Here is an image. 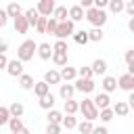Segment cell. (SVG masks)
Segmentation results:
<instances>
[{
	"label": "cell",
	"instance_id": "ffe728a7",
	"mask_svg": "<svg viewBox=\"0 0 134 134\" xmlns=\"http://www.w3.org/2000/svg\"><path fill=\"white\" fill-rule=\"evenodd\" d=\"M34 84H36V82H34V77H31L29 73H21V75H19V86H21L23 90H31Z\"/></svg>",
	"mask_w": 134,
	"mask_h": 134
},
{
	"label": "cell",
	"instance_id": "83f0119b",
	"mask_svg": "<svg viewBox=\"0 0 134 134\" xmlns=\"http://www.w3.org/2000/svg\"><path fill=\"white\" fill-rule=\"evenodd\" d=\"M77 107H80L77 100H73V98H67V100H65V113H67V115H75V113H77Z\"/></svg>",
	"mask_w": 134,
	"mask_h": 134
},
{
	"label": "cell",
	"instance_id": "6da1fadb",
	"mask_svg": "<svg viewBox=\"0 0 134 134\" xmlns=\"http://www.w3.org/2000/svg\"><path fill=\"white\" fill-rule=\"evenodd\" d=\"M84 17H86L94 27H103V25L107 23V13H105L103 8H96V6L86 8V10H84Z\"/></svg>",
	"mask_w": 134,
	"mask_h": 134
},
{
	"label": "cell",
	"instance_id": "8d00e7d4",
	"mask_svg": "<svg viewBox=\"0 0 134 134\" xmlns=\"http://www.w3.org/2000/svg\"><path fill=\"white\" fill-rule=\"evenodd\" d=\"M69 48H67V42L65 40H57L54 44H52V52H67Z\"/></svg>",
	"mask_w": 134,
	"mask_h": 134
},
{
	"label": "cell",
	"instance_id": "9c48e42d",
	"mask_svg": "<svg viewBox=\"0 0 134 134\" xmlns=\"http://www.w3.org/2000/svg\"><path fill=\"white\" fill-rule=\"evenodd\" d=\"M92 103H94V107L100 111V109H107V107H111V98H109V94L107 92H98L94 98H92Z\"/></svg>",
	"mask_w": 134,
	"mask_h": 134
},
{
	"label": "cell",
	"instance_id": "d4e9b609",
	"mask_svg": "<svg viewBox=\"0 0 134 134\" xmlns=\"http://www.w3.org/2000/svg\"><path fill=\"white\" fill-rule=\"evenodd\" d=\"M40 107H42V109H46V111H48V109H52V107H54V94H52V92H48L46 96H42V98H40Z\"/></svg>",
	"mask_w": 134,
	"mask_h": 134
},
{
	"label": "cell",
	"instance_id": "5b68a950",
	"mask_svg": "<svg viewBox=\"0 0 134 134\" xmlns=\"http://www.w3.org/2000/svg\"><path fill=\"white\" fill-rule=\"evenodd\" d=\"M54 0H38V6H36V10H38V15L40 17H50L52 15V10H54Z\"/></svg>",
	"mask_w": 134,
	"mask_h": 134
},
{
	"label": "cell",
	"instance_id": "30bf717a",
	"mask_svg": "<svg viewBox=\"0 0 134 134\" xmlns=\"http://www.w3.org/2000/svg\"><path fill=\"white\" fill-rule=\"evenodd\" d=\"M36 52H38V57H40L42 61H48V59L52 57V46H50L48 42H42V44H38Z\"/></svg>",
	"mask_w": 134,
	"mask_h": 134
},
{
	"label": "cell",
	"instance_id": "ac0fdd59",
	"mask_svg": "<svg viewBox=\"0 0 134 134\" xmlns=\"http://www.w3.org/2000/svg\"><path fill=\"white\" fill-rule=\"evenodd\" d=\"M31 90L36 92V96H38V98H42V96H46V94L50 92V86H48L46 82H36Z\"/></svg>",
	"mask_w": 134,
	"mask_h": 134
},
{
	"label": "cell",
	"instance_id": "44dd1931",
	"mask_svg": "<svg viewBox=\"0 0 134 134\" xmlns=\"http://www.w3.org/2000/svg\"><path fill=\"white\" fill-rule=\"evenodd\" d=\"M4 10H6V15H8V17H13V19H15L17 15H23V8H21V4H19V2H10Z\"/></svg>",
	"mask_w": 134,
	"mask_h": 134
},
{
	"label": "cell",
	"instance_id": "ab89813d",
	"mask_svg": "<svg viewBox=\"0 0 134 134\" xmlns=\"http://www.w3.org/2000/svg\"><path fill=\"white\" fill-rule=\"evenodd\" d=\"M75 71H77L80 77H84V80H92V69H90V67H80V69H75Z\"/></svg>",
	"mask_w": 134,
	"mask_h": 134
},
{
	"label": "cell",
	"instance_id": "7c38bea8",
	"mask_svg": "<svg viewBox=\"0 0 134 134\" xmlns=\"http://www.w3.org/2000/svg\"><path fill=\"white\" fill-rule=\"evenodd\" d=\"M111 111H113V115H119V117H126L128 113H130V105L128 103H124V100H117L113 107H111Z\"/></svg>",
	"mask_w": 134,
	"mask_h": 134
},
{
	"label": "cell",
	"instance_id": "52a82bcc",
	"mask_svg": "<svg viewBox=\"0 0 134 134\" xmlns=\"http://www.w3.org/2000/svg\"><path fill=\"white\" fill-rule=\"evenodd\" d=\"M117 86H119L121 90H126V92H132V90H134V75H132V73H124V75H119Z\"/></svg>",
	"mask_w": 134,
	"mask_h": 134
},
{
	"label": "cell",
	"instance_id": "74e56055",
	"mask_svg": "<svg viewBox=\"0 0 134 134\" xmlns=\"http://www.w3.org/2000/svg\"><path fill=\"white\" fill-rule=\"evenodd\" d=\"M57 25H59V21L50 17V19L46 21V31H44V34H52V36H54V31H57Z\"/></svg>",
	"mask_w": 134,
	"mask_h": 134
},
{
	"label": "cell",
	"instance_id": "f546056e",
	"mask_svg": "<svg viewBox=\"0 0 134 134\" xmlns=\"http://www.w3.org/2000/svg\"><path fill=\"white\" fill-rule=\"evenodd\" d=\"M75 128H77V132H80V134H90L94 126H92V121L84 119V121H77V126H75Z\"/></svg>",
	"mask_w": 134,
	"mask_h": 134
},
{
	"label": "cell",
	"instance_id": "60d3db41",
	"mask_svg": "<svg viewBox=\"0 0 134 134\" xmlns=\"http://www.w3.org/2000/svg\"><path fill=\"white\" fill-rule=\"evenodd\" d=\"M124 10H126V15L134 17V0H128V2H124Z\"/></svg>",
	"mask_w": 134,
	"mask_h": 134
},
{
	"label": "cell",
	"instance_id": "d590c367",
	"mask_svg": "<svg viewBox=\"0 0 134 134\" xmlns=\"http://www.w3.org/2000/svg\"><path fill=\"white\" fill-rule=\"evenodd\" d=\"M46 21H48V17H38V21H36V31L38 34H44L46 31Z\"/></svg>",
	"mask_w": 134,
	"mask_h": 134
},
{
	"label": "cell",
	"instance_id": "e0dca14e",
	"mask_svg": "<svg viewBox=\"0 0 134 134\" xmlns=\"http://www.w3.org/2000/svg\"><path fill=\"white\" fill-rule=\"evenodd\" d=\"M100 86H103V90L109 94V92H113V90L117 88V80H115L113 75H105V77H103V82H100Z\"/></svg>",
	"mask_w": 134,
	"mask_h": 134
},
{
	"label": "cell",
	"instance_id": "1f68e13d",
	"mask_svg": "<svg viewBox=\"0 0 134 134\" xmlns=\"http://www.w3.org/2000/svg\"><path fill=\"white\" fill-rule=\"evenodd\" d=\"M88 40L90 42H100L103 40V27H94L88 31Z\"/></svg>",
	"mask_w": 134,
	"mask_h": 134
},
{
	"label": "cell",
	"instance_id": "5bb4252c",
	"mask_svg": "<svg viewBox=\"0 0 134 134\" xmlns=\"http://www.w3.org/2000/svg\"><path fill=\"white\" fill-rule=\"evenodd\" d=\"M61 88H59V94H61V98L63 100H67V98H73V94H75V88H73V84H59Z\"/></svg>",
	"mask_w": 134,
	"mask_h": 134
},
{
	"label": "cell",
	"instance_id": "277c9868",
	"mask_svg": "<svg viewBox=\"0 0 134 134\" xmlns=\"http://www.w3.org/2000/svg\"><path fill=\"white\" fill-rule=\"evenodd\" d=\"M73 31H75V23L73 21H59V25H57V31H54V38L57 40H67L69 36H73Z\"/></svg>",
	"mask_w": 134,
	"mask_h": 134
},
{
	"label": "cell",
	"instance_id": "b9f144b4",
	"mask_svg": "<svg viewBox=\"0 0 134 134\" xmlns=\"http://www.w3.org/2000/svg\"><path fill=\"white\" fill-rule=\"evenodd\" d=\"M46 134H61V126L59 124H48L46 126Z\"/></svg>",
	"mask_w": 134,
	"mask_h": 134
},
{
	"label": "cell",
	"instance_id": "603a6c76",
	"mask_svg": "<svg viewBox=\"0 0 134 134\" xmlns=\"http://www.w3.org/2000/svg\"><path fill=\"white\" fill-rule=\"evenodd\" d=\"M71 38H73V42H75V44H80V46H82V44L86 46V44L90 42V40H88V31H84V29H82V31H73V36H71Z\"/></svg>",
	"mask_w": 134,
	"mask_h": 134
},
{
	"label": "cell",
	"instance_id": "4316f807",
	"mask_svg": "<svg viewBox=\"0 0 134 134\" xmlns=\"http://www.w3.org/2000/svg\"><path fill=\"white\" fill-rule=\"evenodd\" d=\"M23 17H25V19H27V23H29V27H34V25H36V21H38V17H40V15H38V10H36V8H27V10H25V13H23Z\"/></svg>",
	"mask_w": 134,
	"mask_h": 134
},
{
	"label": "cell",
	"instance_id": "ee69618b",
	"mask_svg": "<svg viewBox=\"0 0 134 134\" xmlns=\"http://www.w3.org/2000/svg\"><path fill=\"white\" fill-rule=\"evenodd\" d=\"M90 134H109V130H107L105 126H98V128H92Z\"/></svg>",
	"mask_w": 134,
	"mask_h": 134
},
{
	"label": "cell",
	"instance_id": "4fadbf2b",
	"mask_svg": "<svg viewBox=\"0 0 134 134\" xmlns=\"http://www.w3.org/2000/svg\"><path fill=\"white\" fill-rule=\"evenodd\" d=\"M27 29H29L27 19H25L23 15H17V17H15V31H17V34H27Z\"/></svg>",
	"mask_w": 134,
	"mask_h": 134
},
{
	"label": "cell",
	"instance_id": "2e32d148",
	"mask_svg": "<svg viewBox=\"0 0 134 134\" xmlns=\"http://www.w3.org/2000/svg\"><path fill=\"white\" fill-rule=\"evenodd\" d=\"M59 75H61V80H65V82H71V80H75L77 71H75V67H69V65H65V67H61Z\"/></svg>",
	"mask_w": 134,
	"mask_h": 134
},
{
	"label": "cell",
	"instance_id": "c3c4849f",
	"mask_svg": "<svg viewBox=\"0 0 134 134\" xmlns=\"http://www.w3.org/2000/svg\"><path fill=\"white\" fill-rule=\"evenodd\" d=\"M128 29L134 31V17H130V21H128Z\"/></svg>",
	"mask_w": 134,
	"mask_h": 134
},
{
	"label": "cell",
	"instance_id": "7a4b0ae2",
	"mask_svg": "<svg viewBox=\"0 0 134 134\" xmlns=\"http://www.w3.org/2000/svg\"><path fill=\"white\" fill-rule=\"evenodd\" d=\"M36 48H38V44H36L34 40H25V42H21V46L17 48V59H19L21 63L31 61L34 54H36Z\"/></svg>",
	"mask_w": 134,
	"mask_h": 134
},
{
	"label": "cell",
	"instance_id": "f6af8a7d",
	"mask_svg": "<svg viewBox=\"0 0 134 134\" xmlns=\"http://www.w3.org/2000/svg\"><path fill=\"white\" fill-rule=\"evenodd\" d=\"M6 50H8V42H6V40H2V38H0V54H4V52H6Z\"/></svg>",
	"mask_w": 134,
	"mask_h": 134
},
{
	"label": "cell",
	"instance_id": "7402d4cb",
	"mask_svg": "<svg viewBox=\"0 0 134 134\" xmlns=\"http://www.w3.org/2000/svg\"><path fill=\"white\" fill-rule=\"evenodd\" d=\"M50 17L57 19V21H67V6H54Z\"/></svg>",
	"mask_w": 134,
	"mask_h": 134
},
{
	"label": "cell",
	"instance_id": "f35d334b",
	"mask_svg": "<svg viewBox=\"0 0 134 134\" xmlns=\"http://www.w3.org/2000/svg\"><path fill=\"white\" fill-rule=\"evenodd\" d=\"M10 119V113H8V107H0V126H6Z\"/></svg>",
	"mask_w": 134,
	"mask_h": 134
},
{
	"label": "cell",
	"instance_id": "3957f363",
	"mask_svg": "<svg viewBox=\"0 0 134 134\" xmlns=\"http://www.w3.org/2000/svg\"><path fill=\"white\" fill-rule=\"evenodd\" d=\"M77 111H82V115H84V119H88V121H94V119H98V109L94 107V103H92V98H84V100L80 103V107H77Z\"/></svg>",
	"mask_w": 134,
	"mask_h": 134
},
{
	"label": "cell",
	"instance_id": "7bdbcfd3",
	"mask_svg": "<svg viewBox=\"0 0 134 134\" xmlns=\"http://www.w3.org/2000/svg\"><path fill=\"white\" fill-rule=\"evenodd\" d=\"M6 23H8V15H6L4 8H0V27H4Z\"/></svg>",
	"mask_w": 134,
	"mask_h": 134
},
{
	"label": "cell",
	"instance_id": "8fae6325",
	"mask_svg": "<svg viewBox=\"0 0 134 134\" xmlns=\"http://www.w3.org/2000/svg\"><path fill=\"white\" fill-rule=\"evenodd\" d=\"M67 17H69V21L77 23V21H82V19H84V8H82L80 4H75V6H71V8L67 10Z\"/></svg>",
	"mask_w": 134,
	"mask_h": 134
},
{
	"label": "cell",
	"instance_id": "4dcf8cb0",
	"mask_svg": "<svg viewBox=\"0 0 134 134\" xmlns=\"http://www.w3.org/2000/svg\"><path fill=\"white\" fill-rule=\"evenodd\" d=\"M109 10L113 13V15H119L121 10H124V0H109Z\"/></svg>",
	"mask_w": 134,
	"mask_h": 134
},
{
	"label": "cell",
	"instance_id": "7dc6e473",
	"mask_svg": "<svg viewBox=\"0 0 134 134\" xmlns=\"http://www.w3.org/2000/svg\"><path fill=\"white\" fill-rule=\"evenodd\" d=\"M6 63H8L6 54H0V69H6Z\"/></svg>",
	"mask_w": 134,
	"mask_h": 134
},
{
	"label": "cell",
	"instance_id": "9a60e30c",
	"mask_svg": "<svg viewBox=\"0 0 134 134\" xmlns=\"http://www.w3.org/2000/svg\"><path fill=\"white\" fill-rule=\"evenodd\" d=\"M90 69H92V75H94V73H96V75H105V73H107V61H105V59H96Z\"/></svg>",
	"mask_w": 134,
	"mask_h": 134
},
{
	"label": "cell",
	"instance_id": "cb8c5ba5",
	"mask_svg": "<svg viewBox=\"0 0 134 134\" xmlns=\"http://www.w3.org/2000/svg\"><path fill=\"white\" fill-rule=\"evenodd\" d=\"M52 63L57 65V67H65L67 65V52H52Z\"/></svg>",
	"mask_w": 134,
	"mask_h": 134
},
{
	"label": "cell",
	"instance_id": "ba28073f",
	"mask_svg": "<svg viewBox=\"0 0 134 134\" xmlns=\"http://www.w3.org/2000/svg\"><path fill=\"white\" fill-rule=\"evenodd\" d=\"M6 71H8V75L19 77V75L23 73V63H21L19 59H13V61H8V63H6Z\"/></svg>",
	"mask_w": 134,
	"mask_h": 134
},
{
	"label": "cell",
	"instance_id": "bcb514c9",
	"mask_svg": "<svg viewBox=\"0 0 134 134\" xmlns=\"http://www.w3.org/2000/svg\"><path fill=\"white\" fill-rule=\"evenodd\" d=\"M80 6L86 10V8H90V6H92V0H80Z\"/></svg>",
	"mask_w": 134,
	"mask_h": 134
},
{
	"label": "cell",
	"instance_id": "e575fe53",
	"mask_svg": "<svg viewBox=\"0 0 134 134\" xmlns=\"http://www.w3.org/2000/svg\"><path fill=\"white\" fill-rule=\"evenodd\" d=\"M98 117H100V121H111L113 119V111H111V107H107V109H100L98 111Z\"/></svg>",
	"mask_w": 134,
	"mask_h": 134
},
{
	"label": "cell",
	"instance_id": "484cf974",
	"mask_svg": "<svg viewBox=\"0 0 134 134\" xmlns=\"http://www.w3.org/2000/svg\"><path fill=\"white\" fill-rule=\"evenodd\" d=\"M48 124H59L61 126V121H63V113L61 111H57V109H48Z\"/></svg>",
	"mask_w": 134,
	"mask_h": 134
},
{
	"label": "cell",
	"instance_id": "836d02e7",
	"mask_svg": "<svg viewBox=\"0 0 134 134\" xmlns=\"http://www.w3.org/2000/svg\"><path fill=\"white\" fill-rule=\"evenodd\" d=\"M61 126H63V128H67V130H73V128L77 126V119H75L73 115H67V117H63Z\"/></svg>",
	"mask_w": 134,
	"mask_h": 134
},
{
	"label": "cell",
	"instance_id": "d6986e66",
	"mask_svg": "<svg viewBox=\"0 0 134 134\" xmlns=\"http://www.w3.org/2000/svg\"><path fill=\"white\" fill-rule=\"evenodd\" d=\"M42 82H46L48 86H50V84H61V75H59V71L48 69V71L44 73V80H42Z\"/></svg>",
	"mask_w": 134,
	"mask_h": 134
},
{
	"label": "cell",
	"instance_id": "681fc988",
	"mask_svg": "<svg viewBox=\"0 0 134 134\" xmlns=\"http://www.w3.org/2000/svg\"><path fill=\"white\" fill-rule=\"evenodd\" d=\"M13 134H29V130H27V128H21V130H17V132H13Z\"/></svg>",
	"mask_w": 134,
	"mask_h": 134
},
{
	"label": "cell",
	"instance_id": "d6a6232c",
	"mask_svg": "<svg viewBox=\"0 0 134 134\" xmlns=\"http://www.w3.org/2000/svg\"><path fill=\"white\" fill-rule=\"evenodd\" d=\"M8 128H10V132H17V130H21L25 126H23V119L21 117H10L8 119Z\"/></svg>",
	"mask_w": 134,
	"mask_h": 134
},
{
	"label": "cell",
	"instance_id": "8992f818",
	"mask_svg": "<svg viewBox=\"0 0 134 134\" xmlns=\"http://www.w3.org/2000/svg\"><path fill=\"white\" fill-rule=\"evenodd\" d=\"M94 82L92 80H84V77H80V80H75V84H73V88L77 90V92H84V94H90L92 90H94Z\"/></svg>",
	"mask_w": 134,
	"mask_h": 134
},
{
	"label": "cell",
	"instance_id": "f1b7e54d",
	"mask_svg": "<svg viewBox=\"0 0 134 134\" xmlns=\"http://www.w3.org/2000/svg\"><path fill=\"white\" fill-rule=\"evenodd\" d=\"M23 111H25V109H23V105H21V103H17V100H15V103L8 107L10 117H21V115H23Z\"/></svg>",
	"mask_w": 134,
	"mask_h": 134
}]
</instances>
